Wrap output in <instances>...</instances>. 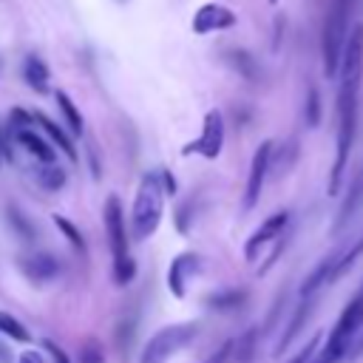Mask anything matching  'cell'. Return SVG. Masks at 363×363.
I'll return each mask as SVG.
<instances>
[{
    "instance_id": "cell-1",
    "label": "cell",
    "mask_w": 363,
    "mask_h": 363,
    "mask_svg": "<svg viewBox=\"0 0 363 363\" xmlns=\"http://www.w3.org/2000/svg\"><path fill=\"white\" fill-rule=\"evenodd\" d=\"M162 210H164V187L159 182V173H147L139 182L136 199H133V213H130V227H133V238H150L162 221Z\"/></svg>"
},
{
    "instance_id": "cell-2",
    "label": "cell",
    "mask_w": 363,
    "mask_h": 363,
    "mask_svg": "<svg viewBox=\"0 0 363 363\" xmlns=\"http://www.w3.org/2000/svg\"><path fill=\"white\" fill-rule=\"evenodd\" d=\"M360 329H363V286H360L357 295L343 306V312H340V318L335 320V326H332V332H329L323 349L315 352L312 363H340L343 354H346L349 340H352Z\"/></svg>"
},
{
    "instance_id": "cell-3",
    "label": "cell",
    "mask_w": 363,
    "mask_h": 363,
    "mask_svg": "<svg viewBox=\"0 0 363 363\" xmlns=\"http://www.w3.org/2000/svg\"><path fill=\"white\" fill-rule=\"evenodd\" d=\"M352 6H354V0H329L326 20H323V40H320V51H323V71H326V77H337L340 54H343L346 37H349V17H352Z\"/></svg>"
},
{
    "instance_id": "cell-4",
    "label": "cell",
    "mask_w": 363,
    "mask_h": 363,
    "mask_svg": "<svg viewBox=\"0 0 363 363\" xmlns=\"http://www.w3.org/2000/svg\"><path fill=\"white\" fill-rule=\"evenodd\" d=\"M102 218H105V230H108V241H111V252H113V278L116 284H128L136 272L130 252H128V230H125V210L122 201L116 196L105 199L102 207Z\"/></svg>"
},
{
    "instance_id": "cell-5",
    "label": "cell",
    "mask_w": 363,
    "mask_h": 363,
    "mask_svg": "<svg viewBox=\"0 0 363 363\" xmlns=\"http://www.w3.org/2000/svg\"><path fill=\"white\" fill-rule=\"evenodd\" d=\"M199 332V323L196 320H184V323H170V326H162L159 332L150 335V340L145 343L142 354H139V363H167L179 349H184Z\"/></svg>"
},
{
    "instance_id": "cell-6",
    "label": "cell",
    "mask_w": 363,
    "mask_h": 363,
    "mask_svg": "<svg viewBox=\"0 0 363 363\" xmlns=\"http://www.w3.org/2000/svg\"><path fill=\"white\" fill-rule=\"evenodd\" d=\"M221 147H224V119H221V111L213 108V111L204 113V125H201L199 139L187 142L182 153L184 156L187 153H199L204 159H216L221 153Z\"/></svg>"
},
{
    "instance_id": "cell-7",
    "label": "cell",
    "mask_w": 363,
    "mask_h": 363,
    "mask_svg": "<svg viewBox=\"0 0 363 363\" xmlns=\"http://www.w3.org/2000/svg\"><path fill=\"white\" fill-rule=\"evenodd\" d=\"M272 142H261L255 147V156H252V164H250V176H247V190H244V210H252L261 199V190H264V182L269 176V159H272Z\"/></svg>"
},
{
    "instance_id": "cell-8",
    "label": "cell",
    "mask_w": 363,
    "mask_h": 363,
    "mask_svg": "<svg viewBox=\"0 0 363 363\" xmlns=\"http://www.w3.org/2000/svg\"><path fill=\"white\" fill-rule=\"evenodd\" d=\"M286 224H289V213H286V210H278V213H272L269 218H264L261 227H258V230L247 238V244H244V255H247V261H255L258 252H261L269 241H278L281 233L286 230Z\"/></svg>"
},
{
    "instance_id": "cell-9",
    "label": "cell",
    "mask_w": 363,
    "mask_h": 363,
    "mask_svg": "<svg viewBox=\"0 0 363 363\" xmlns=\"http://www.w3.org/2000/svg\"><path fill=\"white\" fill-rule=\"evenodd\" d=\"M233 26H235V14L221 3H204L193 14L196 34H210V31H221V28H233Z\"/></svg>"
},
{
    "instance_id": "cell-10",
    "label": "cell",
    "mask_w": 363,
    "mask_h": 363,
    "mask_svg": "<svg viewBox=\"0 0 363 363\" xmlns=\"http://www.w3.org/2000/svg\"><path fill=\"white\" fill-rule=\"evenodd\" d=\"M201 269V261L196 252H182L170 261V269H167V289L176 295V298H184V284L190 275H196Z\"/></svg>"
},
{
    "instance_id": "cell-11",
    "label": "cell",
    "mask_w": 363,
    "mask_h": 363,
    "mask_svg": "<svg viewBox=\"0 0 363 363\" xmlns=\"http://www.w3.org/2000/svg\"><path fill=\"white\" fill-rule=\"evenodd\" d=\"M20 269H23V275H26L28 281H34V284H48V281L57 278L60 264H57V258L48 255V252H31V255H23V258H20Z\"/></svg>"
},
{
    "instance_id": "cell-12",
    "label": "cell",
    "mask_w": 363,
    "mask_h": 363,
    "mask_svg": "<svg viewBox=\"0 0 363 363\" xmlns=\"http://www.w3.org/2000/svg\"><path fill=\"white\" fill-rule=\"evenodd\" d=\"M14 133V139L37 159V162H43V164H54V159H57V147L51 145V142H45L34 128H14L11 130Z\"/></svg>"
},
{
    "instance_id": "cell-13",
    "label": "cell",
    "mask_w": 363,
    "mask_h": 363,
    "mask_svg": "<svg viewBox=\"0 0 363 363\" xmlns=\"http://www.w3.org/2000/svg\"><path fill=\"white\" fill-rule=\"evenodd\" d=\"M315 312V298H303L301 303H298V309H295V315H292V320L286 323V332L278 337V343H275V352L272 354H284L286 349H289V343L301 335V329H303V323L309 320V315Z\"/></svg>"
},
{
    "instance_id": "cell-14",
    "label": "cell",
    "mask_w": 363,
    "mask_h": 363,
    "mask_svg": "<svg viewBox=\"0 0 363 363\" xmlns=\"http://www.w3.org/2000/svg\"><path fill=\"white\" fill-rule=\"evenodd\" d=\"M31 119H34V122H37V125H40V128H43V130L48 133L51 145H57V147H60V150H62V153H65V156H68L71 162H77V150H74L71 139L65 136V130H62V128H60L57 122H51V119H48V116L43 113V111H34V113H31Z\"/></svg>"
},
{
    "instance_id": "cell-15",
    "label": "cell",
    "mask_w": 363,
    "mask_h": 363,
    "mask_svg": "<svg viewBox=\"0 0 363 363\" xmlns=\"http://www.w3.org/2000/svg\"><path fill=\"white\" fill-rule=\"evenodd\" d=\"M335 261H337V252H329L326 258H320V264L309 272V278H306V281H303V286H301V295H303V298H312L323 284H329V275H332Z\"/></svg>"
},
{
    "instance_id": "cell-16",
    "label": "cell",
    "mask_w": 363,
    "mask_h": 363,
    "mask_svg": "<svg viewBox=\"0 0 363 363\" xmlns=\"http://www.w3.org/2000/svg\"><path fill=\"white\" fill-rule=\"evenodd\" d=\"M360 201H363V179H357V184L349 190V196H346L343 207L337 210V218H335V224H332V233H340V230L349 224V218L354 216V210L360 207Z\"/></svg>"
},
{
    "instance_id": "cell-17",
    "label": "cell",
    "mask_w": 363,
    "mask_h": 363,
    "mask_svg": "<svg viewBox=\"0 0 363 363\" xmlns=\"http://www.w3.org/2000/svg\"><path fill=\"white\" fill-rule=\"evenodd\" d=\"M23 77H26V82H28L37 94H43V91L48 88V68H45V62H43L40 57H28V60H26Z\"/></svg>"
},
{
    "instance_id": "cell-18",
    "label": "cell",
    "mask_w": 363,
    "mask_h": 363,
    "mask_svg": "<svg viewBox=\"0 0 363 363\" xmlns=\"http://www.w3.org/2000/svg\"><path fill=\"white\" fill-rule=\"evenodd\" d=\"M244 298H247V292H241V289H227V292H213V295H207L204 303H207L210 309L230 312V309H238V306L244 303Z\"/></svg>"
},
{
    "instance_id": "cell-19",
    "label": "cell",
    "mask_w": 363,
    "mask_h": 363,
    "mask_svg": "<svg viewBox=\"0 0 363 363\" xmlns=\"http://www.w3.org/2000/svg\"><path fill=\"white\" fill-rule=\"evenodd\" d=\"M360 255H363V235L354 241V247H349L343 255H337V261H335V267H332V275H329V284H335L343 272H349V267H352Z\"/></svg>"
},
{
    "instance_id": "cell-20",
    "label": "cell",
    "mask_w": 363,
    "mask_h": 363,
    "mask_svg": "<svg viewBox=\"0 0 363 363\" xmlns=\"http://www.w3.org/2000/svg\"><path fill=\"white\" fill-rule=\"evenodd\" d=\"M54 99H57V105H60V111H62V116H65L68 128H71L74 133H82V116H79V111H77L74 99H71L65 91H57V94H54Z\"/></svg>"
},
{
    "instance_id": "cell-21",
    "label": "cell",
    "mask_w": 363,
    "mask_h": 363,
    "mask_svg": "<svg viewBox=\"0 0 363 363\" xmlns=\"http://www.w3.org/2000/svg\"><path fill=\"white\" fill-rule=\"evenodd\" d=\"M0 335H6V337H11V340H20V343L31 340V332L23 326V320H17V318L9 315V312H0Z\"/></svg>"
},
{
    "instance_id": "cell-22",
    "label": "cell",
    "mask_w": 363,
    "mask_h": 363,
    "mask_svg": "<svg viewBox=\"0 0 363 363\" xmlns=\"http://www.w3.org/2000/svg\"><path fill=\"white\" fill-rule=\"evenodd\" d=\"M224 60H227L238 74H244L247 79H255V77H258V65H255V60H252L247 51H235V48H233V51H227Z\"/></svg>"
},
{
    "instance_id": "cell-23",
    "label": "cell",
    "mask_w": 363,
    "mask_h": 363,
    "mask_svg": "<svg viewBox=\"0 0 363 363\" xmlns=\"http://www.w3.org/2000/svg\"><path fill=\"white\" fill-rule=\"evenodd\" d=\"M37 182H40V187H45V190H60V187L65 184V170H62L60 164H43V167L37 170Z\"/></svg>"
},
{
    "instance_id": "cell-24",
    "label": "cell",
    "mask_w": 363,
    "mask_h": 363,
    "mask_svg": "<svg viewBox=\"0 0 363 363\" xmlns=\"http://www.w3.org/2000/svg\"><path fill=\"white\" fill-rule=\"evenodd\" d=\"M320 122V96H318V88H309V96H306V125L315 128Z\"/></svg>"
},
{
    "instance_id": "cell-25",
    "label": "cell",
    "mask_w": 363,
    "mask_h": 363,
    "mask_svg": "<svg viewBox=\"0 0 363 363\" xmlns=\"http://www.w3.org/2000/svg\"><path fill=\"white\" fill-rule=\"evenodd\" d=\"M54 224H57V227H60V230L65 233V238H68V241H71L74 247H79V250L85 247V241H82V235H79V230H77V227H74V224H71L68 218H62V216H54Z\"/></svg>"
},
{
    "instance_id": "cell-26",
    "label": "cell",
    "mask_w": 363,
    "mask_h": 363,
    "mask_svg": "<svg viewBox=\"0 0 363 363\" xmlns=\"http://www.w3.org/2000/svg\"><path fill=\"white\" fill-rule=\"evenodd\" d=\"M318 343H320V335H312V337L306 340V346H303L295 357H289L286 363H312V357H315V352H318Z\"/></svg>"
},
{
    "instance_id": "cell-27",
    "label": "cell",
    "mask_w": 363,
    "mask_h": 363,
    "mask_svg": "<svg viewBox=\"0 0 363 363\" xmlns=\"http://www.w3.org/2000/svg\"><path fill=\"white\" fill-rule=\"evenodd\" d=\"M79 363H105L102 349H99V343H96V340H88V343L79 349Z\"/></svg>"
},
{
    "instance_id": "cell-28",
    "label": "cell",
    "mask_w": 363,
    "mask_h": 363,
    "mask_svg": "<svg viewBox=\"0 0 363 363\" xmlns=\"http://www.w3.org/2000/svg\"><path fill=\"white\" fill-rule=\"evenodd\" d=\"M233 349H238V360H250L252 357V349H255V329H250L247 337H241Z\"/></svg>"
},
{
    "instance_id": "cell-29",
    "label": "cell",
    "mask_w": 363,
    "mask_h": 363,
    "mask_svg": "<svg viewBox=\"0 0 363 363\" xmlns=\"http://www.w3.org/2000/svg\"><path fill=\"white\" fill-rule=\"evenodd\" d=\"M363 354V329L349 340V346H346V354H343V360H357Z\"/></svg>"
},
{
    "instance_id": "cell-30",
    "label": "cell",
    "mask_w": 363,
    "mask_h": 363,
    "mask_svg": "<svg viewBox=\"0 0 363 363\" xmlns=\"http://www.w3.org/2000/svg\"><path fill=\"white\" fill-rule=\"evenodd\" d=\"M43 346L51 352V360H54V363H71V360H68V354H65V352H62V349H60L54 340H45Z\"/></svg>"
},
{
    "instance_id": "cell-31",
    "label": "cell",
    "mask_w": 363,
    "mask_h": 363,
    "mask_svg": "<svg viewBox=\"0 0 363 363\" xmlns=\"http://www.w3.org/2000/svg\"><path fill=\"white\" fill-rule=\"evenodd\" d=\"M233 343H235V340H227V343H224V346H221V349H218L207 363H224V360L230 357V352H233Z\"/></svg>"
},
{
    "instance_id": "cell-32",
    "label": "cell",
    "mask_w": 363,
    "mask_h": 363,
    "mask_svg": "<svg viewBox=\"0 0 363 363\" xmlns=\"http://www.w3.org/2000/svg\"><path fill=\"white\" fill-rule=\"evenodd\" d=\"M20 363H45V360H43V354H40V352L28 349V352H23V354H20Z\"/></svg>"
},
{
    "instance_id": "cell-33",
    "label": "cell",
    "mask_w": 363,
    "mask_h": 363,
    "mask_svg": "<svg viewBox=\"0 0 363 363\" xmlns=\"http://www.w3.org/2000/svg\"><path fill=\"white\" fill-rule=\"evenodd\" d=\"M0 363H11V357H9V352H6L3 343H0Z\"/></svg>"
},
{
    "instance_id": "cell-34",
    "label": "cell",
    "mask_w": 363,
    "mask_h": 363,
    "mask_svg": "<svg viewBox=\"0 0 363 363\" xmlns=\"http://www.w3.org/2000/svg\"><path fill=\"white\" fill-rule=\"evenodd\" d=\"M0 153H3V139H0Z\"/></svg>"
},
{
    "instance_id": "cell-35",
    "label": "cell",
    "mask_w": 363,
    "mask_h": 363,
    "mask_svg": "<svg viewBox=\"0 0 363 363\" xmlns=\"http://www.w3.org/2000/svg\"><path fill=\"white\" fill-rule=\"evenodd\" d=\"M269 3H278V0H269Z\"/></svg>"
}]
</instances>
